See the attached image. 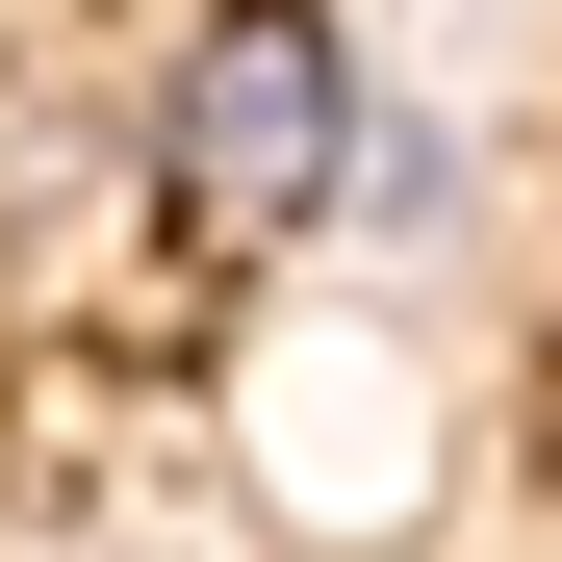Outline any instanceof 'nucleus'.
<instances>
[{"mask_svg": "<svg viewBox=\"0 0 562 562\" xmlns=\"http://www.w3.org/2000/svg\"><path fill=\"white\" fill-rule=\"evenodd\" d=\"M358 179H384V103H358L333 0H205V26L154 52V231L205 281H281Z\"/></svg>", "mask_w": 562, "mask_h": 562, "instance_id": "f257e3e1", "label": "nucleus"}]
</instances>
